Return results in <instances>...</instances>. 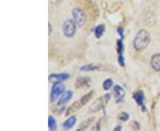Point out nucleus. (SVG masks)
<instances>
[{"label": "nucleus", "mask_w": 160, "mask_h": 131, "mask_svg": "<svg viewBox=\"0 0 160 131\" xmlns=\"http://www.w3.org/2000/svg\"><path fill=\"white\" fill-rule=\"evenodd\" d=\"M115 91V98H116V103H121L123 101L124 97H125V95H126V92L124 91L123 88H121L120 86L117 85L115 86L114 88Z\"/></svg>", "instance_id": "obj_9"}, {"label": "nucleus", "mask_w": 160, "mask_h": 131, "mask_svg": "<svg viewBox=\"0 0 160 131\" xmlns=\"http://www.w3.org/2000/svg\"><path fill=\"white\" fill-rule=\"evenodd\" d=\"M48 127L51 130H55L56 129V121L54 120V118L52 116L48 117Z\"/></svg>", "instance_id": "obj_17"}, {"label": "nucleus", "mask_w": 160, "mask_h": 131, "mask_svg": "<svg viewBox=\"0 0 160 131\" xmlns=\"http://www.w3.org/2000/svg\"><path fill=\"white\" fill-rule=\"evenodd\" d=\"M93 121H94V117H91V118H88L87 120H84V121L81 123V125L79 126L78 130H86V129H87L92 125V123Z\"/></svg>", "instance_id": "obj_14"}, {"label": "nucleus", "mask_w": 160, "mask_h": 131, "mask_svg": "<svg viewBox=\"0 0 160 131\" xmlns=\"http://www.w3.org/2000/svg\"><path fill=\"white\" fill-rule=\"evenodd\" d=\"M118 63L121 67H124L125 66V59H124V57L122 54H119L118 55Z\"/></svg>", "instance_id": "obj_21"}, {"label": "nucleus", "mask_w": 160, "mask_h": 131, "mask_svg": "<svg viewBox=\"0 0 160 131\" xmlns=\"http://www.w3.org/2000/svg\"><path fill=\"white\" fill-rule=\"evenodd\" d=\"M76 121H77V118L73 115V116L69 117V119L66 120V121H64V123H63V128H64L65 129H70L71 128H73V126L75 125Z\"/></svg>", "instance_id": "obj_13"}, {"label": "nucleus", "mask_w": 160, "mask_h": 131, "mask_svg": "<svg viewBox=\"0 0 160 131\" xmlns=\"http://www.w3.org/2000/svg\"><path fill=\"white\" fill-rule=\"evenodd\" d=\"M69 77V74L67 73H62V74H51L49 76V81L52 82V83H55V82H61L62 81L67 80Z\"/></svg>", "instance_id": "obj_8"}, {"label": "nucleus", "mask_w": 160, "mask_h": 131, "mask_svg": "<svg viewBox=\"0 0 160 131\" xmlns=\"http://www.w3.org/2000/svg\"><path fill=\"white\" fill-rule=\"evenodd\" d=\"M124 51V44H123V42L122 40H118L117 42V51L119 54H122V52Z\"/></svg>", "instance_id": "obj_19"}, {"label": "nucleus", "mask_w": 160, "mask_h": 131, "mask_svg": "<svg viewBox=\"0 0 160 131\" xmlns=\"http://www.w3.org/2000/svg\"><path fill=\"white\" fill-rule=\"evenodd\" d=\"M93 94H94V91H90L89 93H87L84 97H81L80 99H78V100H77L75 103H73L69 108L67 109L66 115H69V114H72V113H74L76 111H78V109L82 108L84 105H86V104L92 98Z\"/></svg>", "instance_id": "obj_2"}, {"label": "nucleus", "mask_w": 160, "mask_h": 131, "mask_svg": "<svg viewBox=\"0 0 160 131\" xmlns=\"http://www.w3.org/2000/svg\"><path fill=\"white\" fill-rule=\"evenodd\" d=\"M118 119L120 120H122V121H126L129 119V114L126 113V112H122V113H120L118 115Z\"/></svg>", "instance_id": "obj_20"}, {"label": "nucleus", "mask_w": 160, "mask_h": 131, "mask_svg": "<svg viewBox=\"0 0 160 131\" xmlns=\"http://www.w3.org/2000/svg\"><path fill=\"white\" fill-rule=\"evenodd\" d=\"M104 31H105V26H104V25L102 24V25L97 26V27L94 29V35H95V37L99 39V38L103 35Z\"/></svg>", "instance_id": "obj_16"}, {"label": "nucleus", "mask_w": 160, "mask_h": 131, "mask_svg": "<svg viewBox=\"0 0 160 131\" xmlns=\"http://www.w3.org/2000/svg\"><path fill=\"white\" fill-rule=\"evenodd\" d=\"M133 98L135 99V101H136V103H137L138 105H140V106H142L143 108V110L145 109V107H144V104H143V102H144V95H143L142 91H137V92H135L134 94H133Z\"/></svg>", "instance_id": "obj_11"}, {"label": "nucleus", "mask_w": 160, "mask_h": 131, "mask_svg": "<svg viewBox=\"0 0 160 131\" xmlns=\"http://www.w3.org/2000/svg\"><path fill=\"white\" fill-rule=\"evenodd\" d=\"M91 85V78L87 76H80L76 81L75 87L77 89H83V88H87Z\"/></svg>", "instance_id": "obj_7"}, {"label": "nucleus", "mask_w": 160, "mask_h": 131, "mask_svg": "<svg viewBox=\"0 0 160 131\" xmlns=\"http://www.w3.org/2000/svg\"><path fill=\"white\" fill-rule=\"evenodd\" d=\"M121 129V126H118V127H117V128H115L114 130H120Z\"/></svg>", "instance_id": "obj_24"}, {"label": "nucleus", "mask_w": 160, "mask_h": 131, "mask_svg": "<svg viewBox=\"0 0 160 131\" xmlns=\"http://www.w3.org/2000/svg\"><path fill=\"white\" fill-rule=\"evenodd\" d=\"M72 16L73 20L78 27H83L86 22V15L84 12L79 8H74L72 10Z\"/></svg>", "instance_id": "obj_5"}, {"label": "nucleus", "mask_w": 160, "mask_h": 131, "mask_svg": "<svg viewBox=\"0 0 160 131\" xmlns=\"http://www.w3.org/2000/svg\"><path fill=\"white\" fill-rule=\"evenodd\" d=\"M118 33H119V35H121V37L123 38L124 37V33H123V30H122V29H118Z\"/></svg>", "instance_id": "obj_22"}, {"label": "nucleus", "mask_w": 160, "mask_h": 131, "mask_svg": "<svg viewBox=\"0 0 160 131\" xmlns=\"http://www.w3.org/2000/svg\"><path fill=\"white\" fill-rule=\"evenodd\" d=\"M150 66L155 71H160V53L154 54L150 58Z\"/></svg>", "instance_id": "obj_10"}, {"label": "nucleus", "mask_w": 160, "mask_h": 131, "mask_svg": "<svg viewBox=\"0 0 160 131\" xmlns=\"http://www.w3.org/2000/svg\"><path fill=\"white\" fill-rule=\"evenodd\" d=\"M48 28H49V32H48V35H51L52 30V27H51V24H50V23H49V25H48Z\"/></svg>", "instance_id": "obj_23"}, {"label": "nucleus", "mask_w": 160, "mask_h": 131, "mask_svg": "<svg viewBox=\"0 0 160 131\" xmlns=\"http://www.w3.org/2000/svg\"><path fill=\"white\" fill-rule=\"evenodd\" d=\"M149 41H150V35L149 32L146 29H141L136 34L133 41L134 49L139 51H143L149 45Z\"/></svg>", "instance_id": "obj_1"}, {"label": "nucleus", "mask_w": 160, "mask_h": 131, "mask_svg": "<svg viewBox=\"0 0 160 131\" xmlns=\"http://www.w3.org/2000/svg\"><path fill=\"white\" fill-rule=\"evenodd\" d=\"M109 99H110V94H105L103 97H99L97 100L92 103V105L90 106V112L91 113L98 112L99 110H101L105 106V105L109 102Z\"/></svg>", "instance_id": "obj_4"}, {"label": "nucleus", "mask_w": 160, "mask_h": 131, "mask_svg": "<svg viewBox=\"0 0 160 131\" xmlns=\"http://www.w3.org/2000/svg\"><path fill=\"white\" fill-rule=\"evenodd\" d=\"M65 91V85L62 82H55L53 83V86L52 88L51 96H50V100L51 102H55L57 100L59 96H61Z\"/></svg>", "instance_id": "obj_6"}, {"label": "nucleus", "mask_w": 160, "mask_h": 131, "mask_svg": "<svg viewBox=\"0 0 160 131\" xmlns=\"http://www.w3.org/2000/svg\"><path fill=\"white\" fill-rule=\"evenodd\" d=\"M112 86H113V81H112V79H110V78H108V79H106V80L103 82L102 87L105 91H109Z\"/></svg>", "instance_id": "obj_18"}, {"label": "nucleus", "mask_w": 160, "mask_h": 131, "mask_svg": "<svg viewBox=\"0 0 160 131\" xmlns=\"http://www.w3.org/2000/svg\"><path fill=\"white\" fill-rule=\"evenodd\" d=\"M62 31L63 35L66 37H68V38L73 37L76 34V31H77V24L74 21H71V20L66 21L63 23Z\"/></svg>", "instance_id": "obj_3"}, {"label": "nucleus", "mask_w": 160, "mask_h": 131, "mask_svg": "<svg viewBox=\"0 0 160 131\" xmlns=\"http://www.w3.org/2000/svg\"><path fill=\"white\" fill-rule=\"evenodd\" d=\"M73 96V92L71 91H68L63 93V95L61 97L60 101H59V105H64L67 102H69V100L71 99V97Z\"/></svg>", "instance_id": "obj_12"}, {"label": "nucleus", "mask_w": 160, "mask_h": 131, "mask_svg": "<svg viewBox=\"0 0 160 131\" xmlns=\"http://www.w3.org/2000/svg\"><path fill=\"white\" fill-rule=\"evenodd\" d=\"M102 69V67L99 66V65H93V64H90V65H86L82 67L80 70L81 71H93V70H101Z\"/></svg>", "instance_id": "obj_15"}]
</instances>
